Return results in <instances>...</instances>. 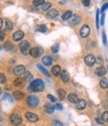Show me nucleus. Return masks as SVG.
<instances>
[{
  "label": "nucleus",
  "instance_id": "obj_1",
  "mask_svg": "<svg viewBox=\"0 0 108 126\" xmlns=\"http://www.w3.org/2000/svg\"><path fill=\"white\" fill-rule=\"evenodd\" d=\"M29 90L32 92H42L44 90V83L41 79L32 81L29 85Z\"/></svg>",
  "mask_w": 108,
  "mask_h": 126
},
{
  "label": "nucleus",
  "instance_id": "obj_2",
  "mask_svg": "<svg viewBox=\"0 0 108 126\" xmlns=\"http://www.w3.org/2000/svg\"><path fill=\"white\" fill-rule=\"evenodd\" d=\"M10 121H11V123L13 125H20L23 120L19 113H13L11 116H10Z\"/></svg>",
  "mask_w": 108,
  "mask_h": 126
},
{
  "label": "nucleus",
  "instance_id": "obj_3",
  "mask_svg": "<svg viewBox=\"0 0 108 126\" xmlns=\"http://www.w3.org/2000/svg\"><path fill=\"white\" fill-rule=\"evenodd\" d=\"M19 47L23 55H28L30 52V45L26 40H22V43H20V45H19Z\"/></svg>",
  "mask_w": 108,
  "mask_h": 126
},
{
  "label": "nucleus",
  "instance_id": "obj_4",
  "mask_svg": "<svg viewBox=\"0 0 108 126\" xmlns=\"http://www.w3.org/2000/svg\"><path fill=\"white\" fill-rule=\"evenodd\" d=\"M39 103V100L36 96L34 95H30L28 98H27V105L29 107H36Z\"/></svg>",
  "mask_w": 108,
  "mask_h": 126
},
{
  "label": "nucleus",
  "instance_id": "obj_5",
  "mask_svg": "<svg viewBox=\"0 0 108 126\" xmlns=\"http://www.w3.org/2000/svg\"><path fill=\"white\" fill-rule=\"evenodd\" d=\"M84 62H85V64L87 65L88 67H92L95 64L96 60H95V57L93 55H87L85 57V59H84Z\"/></svg>",
  "mask_w": 108,
  "mask_h": 126
},
{
  "label": "nucleus",
  "instance_id": "obj_6",
  "mask_svg": "<svg viewBox=\"0 0 108 126\" xmlns=\"http://www.w3.org/2000/svg\"><path fill=\"white\" fill-rule=\"evenodd\" d=\"M79 33H80V36L83 37V38L87 37L89 35V33H90V27L88 25H83L82 28L80 29V32Z\"/></svg>",
  "mask_w": 108,
  "mask_h": 126
},
{
  "label": "nucleus",
  "instance_id": "obj_7",
  "mask_svg": "<svg viewBox=\"0 0 108 126\" xmlns=\"http://www.w3.org/2000/svg\"><path fill=\"white\" fill-rule=\"evenodd\" d=\"M14 74L16 76H22L23 74H25V67L22 66V65H19V66H16L15 69H14Z\"/></svg>",
  "mask_w": 108,
  "mask_h": 126
},
{
  "label": "nucleus",
  "instance_id": "obj_8",
  "mask_svg": "<svg viewBox=\"0 0 108 126\" xmlns=\"http://www.w3.org/2000/svg\"><path fill=\"white\" fill-rule=\"evenodd\" d=\"M26 118L29 122H36L38 120V116L35 115L34 113H32V112H27L26 113Z\"/></svg>",
  "mask_w": 108,
  "mask_h": 126
},
{
  "label": "nucleus",
  "instance_id": "obj_9",
  "mask_svg": "<svg viewBox=\"0 0 108 126\" xmlns=\"http://www.w3.org/2000/svg\"><path fill=\"white\" fill-rule=\"evenodd\" d=\"M44 110H45V112L47 114H52L54 112V110H55V106L52 105V104H50V103H46L44 105Z\"/></svg>",
  "mask_w": 108,
  "mask_h": 126
},
{
  "label": "nucleus",
  "instance_id": "obj_10",
  "mask_svg": "<svg viewBox=\"0 0 108 126\" xmlns=\"http://www.w3.org/2000/svg\"><path fill=\"white\" fill-rule=\"evenodd\" d=\"M60 78H61V81H63L64 83H67L70 79V76L68 74V72L65 71V70H63L61 73H60Z\"/></svg>",
  "mask_w": 108,
  "mask_h": 126
},
{
  "label": "nucleus",
  "instance_id": "obj_11",
  "mask_svg": "<svg viewBox=\"0 0 108 126\" xmlns=\"http://www.w3.org/2000/svg\"><path fill=\"white\" fill-rule=\"evenodd\" d=\"M41 52H42V49L38 48V47H33V48L30 49V55H31V57H33V58H38Z\"/></svg>",
  "mask_w": 108,
  "mask_h": 126
},
{
  "label": "nucleus",
  "instance_id": "obj_12",
  "mask_svg": "<svg viewBox=\"0 0 108 126\" xmlns=\"http://www.w3.org/2000/svg\"><path fill=\"white\" fill-rule=\"evenodd\" d=\"M23 37H24V32H23V31H21V30L16 31V32H14V34H13L14 41H19V40L22 39Z\"/></svg>",
  "mask_w": 108,
  "mask_h": 126
},
{
  "label": "nucleus",
  "instance_id": "obj_13",
  "mask_svg": "<svg viewBox=\"0 0 108 126\" xmlns=\"http://www.w3.org/2000/svg\"><path fill=\"white\" fill-rule=\"evenodd\" d=\"M80 20H81L80 16H78V15H72L71 18H70V23L72 25H77L80 22Z\"/></svg>",
  "mask_w": 108,
  "mask_h": 126
},
{
  "label": "nucleus",
  "instance_id": "obj_14",
  "mask_svg": "<svg viewBox=\"0 0 108 126\" xmlns=\"http://www.w3.org/2000/svg\"><path fill=\"white\" fill-rule=\"evenodd\" d=\"M95 74L98 76V77H103V76L106 74L105 68H103V67H98V68L95 70Z\"/></svg>",
  "mask_w": 108,
  "mask_h": 126
},
{
  "label": "nucleus",
  "instance_id": "obj_15",
  "mask_svg": "<svg viewBox=\"0 0 108 126\" xmlns=\"http://www.w3.org/2000/svg\"><path fill=\"white\" fill-rule=\"evenodd\" d=\"M86 101L85 100H78V102L76 103V107L78 110H83L86 108Z\"/></svg>",
  "mask_w": 108,
  "mask_h": 126
},
{
  "label": "nucleus",
  "instance_id": "obj_16",
  "mask_svg": "<svg viewBox=\"0 0 108 126\" xmlns=\"http://www.w3.org/2000/svg\"><path fill=\"white\" fill-rule=\"evenodd\" d=\"M51 72H52V75H53V76L58 77V76H60L61 69H60V67H59V66H54V67L52 68Z\"/></svg>",
  "mask_w": 108,
  "mask_h": 126
},
{
  "label": "nucleus",
  "instance_id": "obj_17",
  "mask_svg": "<svg viewBox=\"0 0 108 126\" xmlns=\"http://www.w3.org/2000/svg\"><path fill=\"white\" fill-rule=\"evenodd\" d=\"M68 101L71 102V103H75V104H76V103L78 102V97H77V95H76V94H74V93L69 94V95H68Z\"/></svg>",
  "mask_w": 108,
  "mask_h": 126
},
{
  "label": "nucleus",
  "instance_id": "obj_18",
  "mask_svg": "<svg viewBox=\"0 0 108 126\" xmlns=\"http://www.w3.org/2000/svg\"><path fill=\"white\" fill-rule=\"evenodd\" d=\"M42 63H43V64H44L45 66H51V65H52V59H51V57H49V56L43 57Z\"/></svg>",
  "mask_w": 108,
  "mask_h": 126
},
{
  "label": "nucleus",
  "instance_id": "obj_19",
  "mask_svg": "<svg viewBox=\"0 0 108 126\" xmlns=\"http://www.w3.org/2000/svg\"><path fill=\"white\" fill-rule=\"evenodd\" d=\"M13 28V24L11 22V20L9 19H6L5 20V31L7 32V31H11Z\"/></svg>",
  "mask_w": 108,
  "mask_h": 126
},
{
  "label": "nucleus",
  "instance_id": "obj_20",
  "mask_svg": "<svg viewBox=\"0 0 108 126\" xmlns=\"http://www.w3.org/2000/svg\"><path fill=\"white\" fill-rule=\"evenodd\" d=\"M58 15V11L56 9H51L47 13V18H55Z\"/></svg>",
  "mask_w": 108,
  "mask_h": 126
},
{
  "label": "nucleus",
  "instance_id": "obj_21",
  "mask_svg": "<svg viewBox=\"0 0 108 126\" xmlns=\"http://www.w3.org/2000/svg\"><path fill=\"white\" fill-rule=\"evenodd\" d=\"M24 97V94L22 92H19V91H16L13 93V98L16 99V100H21Z\"/></svg>",
  "mask_w": 108,
  "mask_h": 126
},
{
  "label": "nucleus",
  "instance_id": "obj_22",
  "mask_svg": "<svg viewBox=\"0 0 108 126\" xmlns=\"http://www.w3.org/2000/svg\"><path fill=\"white\" fill-rule=\"evenodd\" d=\"M73 14H72V11H66L65 13H63V15H62V20H68V19H70L71 18V16H72Z\"/></svg>",
  "mask_w": 108,
  "mask_h": 126
},
{
  "label": "nucleus",
  "instance_id": "obj_23",
  "mask_svg": "<svg viewBox=\"0 0 108 126\" xmlns=\"http://www.w3.org/2000/svg\"><path fill=\"white\" fill-rule=\"evenodd\" d=\"M100 87L102 89H107L108 88V80L107 79H105V78L101 79V81H100Z\"/></svg>",
  "mask_w": 108,
  "mask_h": 126
},
{
  "label": "nucleus",
  "instance_id": "obj_24",
  "mask_svg": "<svg viewBox=\"0 0 108 126\" xmlns=\"http://www.w3.org/2000/svg\"><path fill=\"white\" fill-rule=\"evenodd\" d=\"M4 48H5L6 50H8V51H12L14 47H13L12 44L10 43V41H6V43L4 44Z\"/></svg>",
  "mask_w": 108,
  "mask_h": 126
},
{
  "label": "nucleus",
  "instance_id": "obj_25",
  "mask_svg": "<svg viewBox=\"0 0 108 126\" xmlns=\"http://www.w3.org/2000/svg\"><path fill=\"white\" fill-rule=\"evenodd\" d=\"M37 69H38L39 71H41V73H43V74H44V75H45L46 77H50L49 73H48V72H47V71H46V70H45L44 68H43V67H42L41 65H39V64H38V65H37Z\"/></svg>",
  "mask_w": 108,
  "mask_h": 126
},
{
  "label": "nucleus",
  "instance_id": "obj_26",
  "mask_svg": "<svg viewBox=\"0 0 108 126\" xmlns=\"http://www.w3.org/2000/svg\"><path fill=\"white\" fill-rule=\"evenodd\" d=\"M33 80V76L30 72H25V81L26 82H32Z\"/></svg>",
  "mask_w": 108,
  "mask_h": 126
},
{
  "label": "nucleus",
  "instance_id": "obj_27",
  "mask_svg": "<svg viewBox=\"0 0 108 126\" xmlns=\"http://www.w3.org/2000/svg\"><path fill=\"white\" fill-rule=\"evenodd\" d=\"M57 92H58V96H59V98H60L61 100H63L64 98H65V96H66V93H65V91H64V90L59 89Z\"/></svg>",
  "mask_w": 108,
  "mask_h": 126
},
{
  "label": "nucleus",
  "instance_id": "obj_28",
  "mask_svg": "<svg viewBox=\"0 0 108 126\" xmlns=\"http://www.w3.org/2000/svg\"><path fill=\"white\" fill-rule=\"evenodd\" d=\"M51 7V3H49V2H46V3H44L42 5V7H41V9L43 10V11H47V10H49V8Z\"/></svg>",
  "mask_w": 108,
  "mask_h": 126
},
{
  "label": "nucleus",
  "instance_id": "obj_29",
  "mask_svg": "<svg viewBox=\"0 0 108 126\" xmlns=\"http://www.w3.org/2000/svg\"><path fill=\"white\" fill-rule=\"evenodd\" d=\"M101 119L103 120V122H108V111H105V112L102 113Z\"/></svg>",
  "mask_w": 108,
  "mask_h": 126
},
{
  "label": "nucleus",
  "instance_id": "obj_30",
  "mask_svg": "<svg viewBox=\"0 0 108 126\" xmlns=\"http://www.w3.org/2000/svg\"><path fill=\"white\" fill-rule=\"evenodd\" d=\"M44 4V0H34L33 1V5L34 6H40Z\"/></svg>",
  "mask_w": 108,
  "mask_h": 126
},
{
  "label": "nucleus",
  "instance_id": "obj_31",
  "mask_svg": "<svg viewBox=\"0 0 108 126\" xmlns=\"http://www.w3.org/2000/svg\"><path fill=\"white\" fill-rule=\"evenodd\" d=\"M38 30L40 31V32H46L47 27H46V25H45V24H42V25H40V26L38 27Z\"/></svg>",
  "mask_w": 108,
  "mask_h": 126
},
{
  "label": "nucleus",
  "instance_id": "obj_32",
  "mask_svg": "<svg viewBox=\"0 0 108 126\" xmlns=\"http://www.w3.org/2000/svg\"><path fill=\"white\" fill-rule=\"evenodd\" d=\"M6 82V77L4 74H2V73H0V84H4Z\"/></svg>",
  "mask_w": 108,
  "mask_h": 126
},
{
  "label": "nucleus",
  "instance_id": "obj_33",
  "mask_svg": "<svg viewBox=\"0 0 108 126\" xmlns=\"http://www.w3.org/2000/svg\"><path fill=\"white\" fill-rule=\"evenodd\" d=\"M58 49H59V45H58V44L54 45V46L52 47V48H51L52 52H57V51H58Z\"/></svg>",
  "mask_w": 108,
  "mask_h": 126
},
{
  "label": "nucleus",
  "instance_id": "obj_34",
  "mask_svg": "<svg viewBox=\"0 0 108 126\" xmlns=\"http://www.w3.org/2000/svg\"><path fill=\"white\" fill-rule=\"evenodd\" d=\"M3 99H4V100H8L9 102H12V100H13V99H12V97L10 96L9 94H5V95H4V98H3Z\"/></svg>",
  "mask_w": 108,
  "mask_h": 126
},
{
  "label": "nucleus",
  "instance_id": "obj_35",
  "mask_svg": "<svg viewBox=\"0 0 108 126\" xmlns=\"http://www.w3.org/2000/svg\"><path fill=\"white\" fill-rule=\"evenodd\" d=\"M21 84H22V80H21V79H16L15 81H14V85L15 86H20L21 85Z\"/></svg>",
  "mask_w": 108,
  "mask_h": 126
},
{
  "label": "nucleus",
  "instance_id": "obj_36",
  "mask_svg": "<svg viewBox=\"0 0 108 126\" xmlns=\"http://www.w3.org/2000/svg\"><path fill=\"white\" fill-rule=\"evenodd\" d=\"M5 35H6V31H5V30L1 31V32H0V40H4Z\"/></svg>",
  "mask_w": 108,
  "mask_h": 126
},
{
  "label": "nucleus",
  "instance_id": "obj_37",
  "mask_svg": "<svg viewBox=\"0 0 108 126\" xmlns=\"http://www.w3.org/2000/svg\"><path fill=\"white\" fill-rule=\"evenodd\" d=\"M81 2H82V4L84 5V6H89L90 5V0H81Z\"/></svg>",
  "mask_w": 108,
  "mask_h": 126
},
{
  "label": "nucleus",
  "instance_id": "obj_38",
  "mask_svg": "<svg viewBox=\"0 0 108 126\" xmlns=\"http://www.w3.org/2000/svg\"><path fill=\"white\" fill-rule=\"evenodd\" d=\"M47 98H48L51 102H53V103H55V102H56V98H54L52 95H50V94H48V95H47Z\"/></svg>",
  "mask_w": 108,
  "mask_h": 126
},
{
  "label": "nucleus",
  "instance_id": "obj_39",
  "mask_svg": "<svg viewBox=\"0 0 108 126\" xmlns=\"http://www.w3.org/2000/svg\"><path fill=\"white\" fill-rule=\"evenodd\" d=\"M98 19H99V11L97 10V13H96V23H97V28L99 27V24H98Z\"/></svg>",
  "mask_w": 108,
  "mask_h": 126
},
{
  "label": "nucleus",
  "instance_id": "obj_40",
  "mask_svg": "<svg viewBox=\"0 0 108 126\" xmlns=\"http://www.w3.org/2000/svg\"><path fill=\"white\" fill-rule=\"evenodd\" d=\"M52 126H62V123L60 122V121H54V123H53V125Z\"/></svg>",
  "mask_w": 108,
  "mask_h": 126
},
{
  "label": "nucleus",
  "instance_id": "obj_41",
  "mask_svg": "<svg viewBox=\"0 0 108 126\" xmlns=\"http://www.w3.org/2000/svg\"><path fill=\"white\" fill-rule=\"evenodd\" d=\"M55 107H56L58 110H62V105H61V104H56Z\"/></svg>",
  "mask_w": 108,
  "mask_h": 126
},
{
  "label": "nucleus",
  "instance_id": "obj_42",
  "mask_svg": "<svg viewBox=\"0 0 108 126\" xmlns=\"http://www.w3.org/2000/svg\"><path fill=\"white\" fill-rule=\"evenodd\" d=\"M107 7H108V3H105V4H104V5L102 6V9H101V10H102V12L104 11V10H105V9H106Z\"/></svg>",
  "mask_w": 108,
  "mask_h": 126
},
{
  "label": "nucleus",
  "instance_id": "obj_43",
  "mask_svg": "<svg viewBox=\"0 0 108 126\" xmlns=\"http://www.w3.org/2000/svg\"><path fill=\"white\" fill-rule=\"evenodd\" d=\"M103 43H104V45H106V43H107V40H106V35H105V33H103Z\"/></svg>",
  "mask_w": 108,
  "mask_h": 126
},
{
  "label": "nucleus",
  "instance_id": "obj_44",
  "mask_svg": "<svg viewBox=\"0 0 108 126\" xmlns=\"http://www.w3.org/2000/svg\"><path fill=\"white\" fill-rule=\"evenodd\" d=\"M101 120H102V119H100V118H97V119H96V121L98 122L99 124H102V123H103V121H101Z\"/></svg>",
  "mask_w": 108,
  "mask_h": 126
},
{
  "label": "nucleus",
  "instance_id": "obj_45",
  "mask_svg": "<svg viewBox=\"0 0 108 126\" xmlns=\"http://www.w3.org/2000/svg\"><path fill=\"white\" fill-rule=\"evenodd\" d=\"M101 24H104V14H102L101 16Z\"/></svg>",
  "mask_w": 108,
  "mask_h": 126
},
{
  "label": "nucleus",
  "instance_id": "obj_46",
  "mask_svg": "<svg viewBox=\"0 0 108 126\" xmlns=\"http://www.w3.org/2000/svg\"><path fill=\"white\" fill-rule=\"evenodd\" d=\"M2 25H3V20L0 18V29H1V27H2Z\"/></svg>",
  "mask_w": 108,
  "mask_h": 126
},
{
  "label": "nucleus",
  "instance_id": "obj_47",
  "mask_svg": "<svg viewBox=\"0 0 108 126\" xmlns=\"http://www.w3.org/2000/svg\"><path fill=\"white\" fill-rule=\"evenodd\" d=\"M1 93H2V89H1V88H0V94H1Z\"/></svg>",
  "mask_w": 108,
  "mask_h": 126
},
{
  "label": "nucleus",
  "instance_id": "obj_48",
  "mask_svg": "<svg viewBox=\"0 0 108 126\" xmlns=\"http://www.w3.org/2000/svg\"><path fill=\"white\" fill-rule=\"evenodd\" d=\"M107 98H108V92H107Z\"/></svg>",
  "mask_w": 108,
  "mask_h": 126
},
{
  "label": "nucleus",
  "instance_id": "obj_49",
  "mask_svg": "<svg viewBox=\"0 0 108 126\" xmlns=\"http://www.w3.org/2000/svg\"><path fill=\"white\" fill-rule=\"evenodd\" d=\"M0 49H1V47H0Z\"/></svg>",
  "mask_w": 108,
  "mask_h": 126
},
{
  "label": "nucleus",
  "instance_id": "obj_50",
  "mask_svg": "<svg viewBox=\"0 0 108 126\" xmlns=\"http://www.w3.org/2000/svg\"><path fill=\"white\" fill-rule=\"evenodd\" d=\"M107 70H108V68H107Z\"/></svg>",
  "mask_w": 108,
  "mask_h": 126
}]
</instances>
